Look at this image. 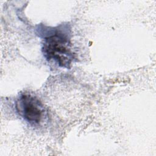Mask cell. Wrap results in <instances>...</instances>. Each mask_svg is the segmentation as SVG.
<instances>
[{
    "mask_svg": "<svg viewBox=\"0 0 156 156\" xmlns=\"http://www.w3.org/2000/svg\"><path fill=\"white\" fill-rule=\"evenodd\" d=\"M46 30L42 47L44 57L48 62H52L59 67L70 68L74 59L70 29L68 26L60 25Z\"/></svg>",
    "mask_w": 156,
    "mask_h": 156,
    "instance_id": "obj_1",
    "label": "cell"
},
{
    "mask_svg": "<svg viewBox=\"0 0 156 156\" xmlns=\"http://www.w3.org/2000/svg\"><path fill=\"white\" fill-rule=\"evenodd\" d=\"M16 108L19 115L32 126L40 125L46 116L43 104L35 96L29 93H23L16 103Z\"/></svg>",
    "mask_w": 156,
    "mask_h": 156,
    "instance_id": "obj_2",
    "label": "cell"
}]
</instances>
